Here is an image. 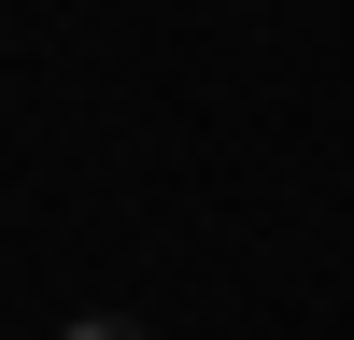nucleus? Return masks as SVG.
Wrapping results in <instances>:
<instances>
[{
	"instance_id": "obj_1",
	"label": "nucleus",
	"mask_w": 354,
	"mask_h": 340,
	"mask_svg": "<svg viewBox=\"0 0 354 340\" xmlns=\"http://www.w3.org/2000/svg\"><path fill=\"white\" fill-rule=\"evenodd\" d=\"M57 340H156V326H142V312H71Z\"/></svg>"
}]
</instances>
